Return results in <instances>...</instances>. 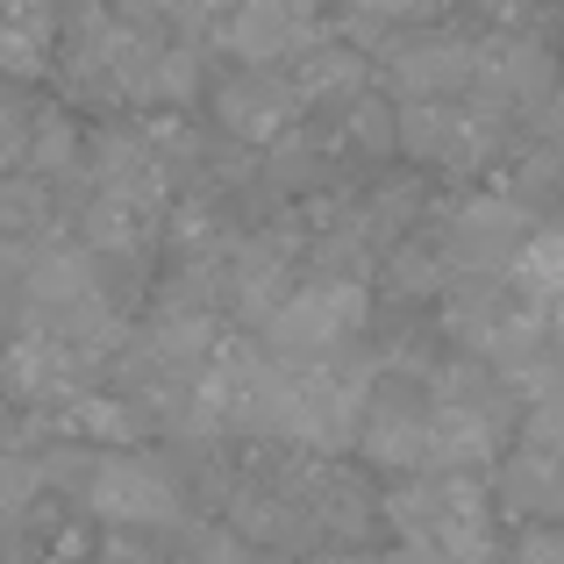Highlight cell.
Masks as SVG:
<instances>
[{"instance_id":"obj_1","label":"cell","mask_w":564,"mask_h":564,"mask_svg":"<svg viewBox=\"0 0 564 564\" xmlns=\"http://www.w3.org/2000/svg\"><path fill=\"white\" fill-rule=\"evenodd\" d=\"M358 329H365V286L344 272L293 279L264 315V336H272L279 358H344L358 344Z\"/></svg>"},{"instance_id":"obj_2","label":"cell","mask_w":564,"mask_h":564,"mask_svg":"<svg viewBox=\"0 0 564 564\" xmlns=\"http://www.w3.org/2000/svg\"><path fill=\"white\" fill-rule=\"evenodd\" d=\"M94 508L108 522H129V529H151V522H172L180 514V479L165 471L158 451H108L94 465Z\"/></svg>"},{"instance_id":"obj_3","label":"cell","mask_w":564,"mask_h":564,"mask_svg":"<svg viewBox=\"0 0 564 564\" xmlns=\"http://www.w3.org/2000/svg\"><path fill=\"white\" fill-rule=\"evenodd\" d=\"M221 43H229L243 65H286L315 43V22H307V0H236L221 14Z\"/></svg>"},{"instance_id":"obj_4","label":"cell","mask_w":564,"mask_h":564,"mask_svg":"<svg viewBox=\"0 0 564 564\" xmlns=\"http://www.w3.org/2000/svg\"><path fill=\"white\" fill-rule=\"evenodd\" d=\"M51 51V0H0V72H36Z\"/></svg>"},{"instance_id":"obj_5","label":"cell","mask_w":564,"mask_h":564,"mask_svg":"<svg viewBox=\"0 0 564 564\" xmlns=\"http://www.w3.org/2000/svg\"><path fill=\"white\" fill-rule=\"evenodd\" d=\"M508 564H564V529L551 522V529H536V536H522Z\"/></svg>"},{"instance_id":"obj_6","label":"cell","mask_w":564,"mask_h":564,"mask_svg":"<svg viewBox=\"0 0 564 564\" xmlns=\"http://www.w3.org/2000/svg\"><path fill=\"white\" fill-rule=\"evenodd\" d=\"M122 8L129 14H215V22H221L236 0H122Z\"/></svg>"},{"instance_id":"obj_7","label":"cell","mask_w":564,"mask_h":564,"mask_svg":"<svg viewBox=\"0 0 564 564\" xmlns=\"http://www.w3.org/2000/svg\"><path fill=\"white\" fill-rule=\"evenodd\" d=\"M358 22H393V14H408V0H344Z\"/></svg>"},{"instance_id":"obj_8","label":"cell","mask_w":564,"mask_h":564,"mask_svg":"<svg viewBox=\"0 0 564 564\" xmlns=\"http://www.w3.org/2000/svg\"><path fill=\"white\" fill-rule=\"evenodd\" d=\"M180 564H250V557L236 551V543H221V536H215V543H200V551H193V557H180Z\"/></svg>"}]
</instances>
